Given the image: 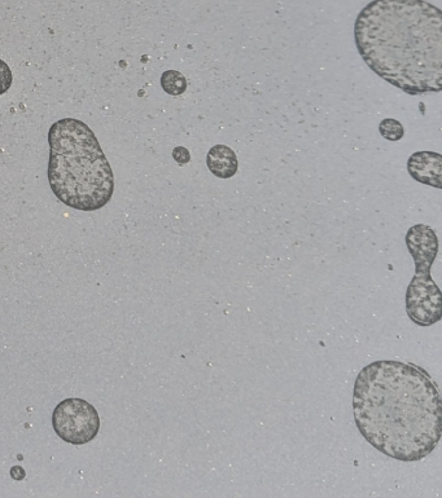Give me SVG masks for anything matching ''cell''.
Masks as SVG:
<instances>
[{"instance_id":"7a4b0ae2","label":"cell","mask_w":442,"mask_h":498,"mask_svg":"<svg viewBox=\"0 0 442 498\" xmlns=\"http://www.w3.org/2000/svg\"><path fill=\"white\" fill-rule=\"evenodd\" d=\"M360 57L410 96L442 89V13L424 0H373L354 25Z\"/></svg>"},{"instance_id":"30bf717a","label":"cell","mask_w":442,"mask_h":498,"mask_svg":"<svg viewBox=\"0 0 442 498\" xmlns=\"http://www.w3.org/2000/svg\"><path fill=\"white\" fill-rule=\"evenodd\" d=\"M13 83V74L9 65L0 59V96L4 95Z\"/></svg>"},{"instance_id":"3957f363","label":"cell","mask_w":442,"mask_h":498,"mask_svg":"<svg viewBox=\"0 0 442 498\" xmlns=\"http://www.w3.org/2000/svg\"><path fill=\"white\" fill-rule=\"evenodd\" d=\"M48 181L57 200L81 211L100 210L112 200L113 170L85 122L59 119L48 131Z\"/></svg>"},{"instance_id":"7c38bea8","label":"cell","mask_w":442,"mask_h":498,"mask_svg":"<svg viewBox=\"0 0 442 498\" xmlns=\"http://www.w3.org/2000/svg\"><path fill=\"white\" fill-rule=\"evenodd\" d=\"M10 475H12V478L14 480H22L26 476V472H25V470L21 466H14V467L10 469Z\"/></svg>"},{"instance_id":"277c9868","label":"cell","mask_w":442,"mask_h":498,"mask_svg":"<svg viewBox=\"0 0 442 498\" xmlns=\"http://www.w3.org/2000/svg\"><path fill=\"white\" fill-rule=\"evenodd\" d=\"M406 246L415 263V275L406 291L407 316L419 326H431L442 317L441 291L431 277L439 239L431 226L416 224L407 230Z\"/></svg>"},{"instance_id":"5b68a950","label":"cell","mask_w":442,"mask_h":498,"mask_svg":"<svg viewBox=\"0 0 442 498\" xmlns=\"http://www.w3.org/2000/svg\"><path fill=\"white\" fill-rule=\"evenodd\" d=\"M53 431L72 445L91 442L100 431V416L88 401L69 397L60 401L52 413Z\"/></svg>"},{"instance_id":"52a82bcc","label":"cell","mask_w":442,"mask_h":498,"mask_svg":"<svg viewBox=\"0 0 442 498\" xmlns=\"http://www.w3.org/2000/svg\"><path fill=\"white\" fill-rule=\"evenodd\" d=\"M206 164L218 179H231L238 172V158L227 145H214L206 155Z\"/></svg>"},{"instance_id":"6da1fadb","label":"cell","mask_w":442,"mask_h":498,"mask_svg":"<svg viewBox=\"0 0 442 498\" xmlns=\"http://www.w3.org/2000/svg\"><path fill=\"white\" fill-rule=\"evenodd\" d=\"M352 404L360 435L386 457L420 461L441 439V396L431 375L419 366L371 362L356 377Z\"/></svg>"},{"instance_id":"9c48e42d","label":"cell","mask_w":442,"mask_h":498,"mask_svg":"<svg viewBox=\"0 0 442 498\" xmlns=\"http://www.w3.org/2000/svg\"><path fill=\"white\" fill-rule=\"evenodd\" d=\"M380 135L384 139L390 141H398L405 135V128L402 123L394 118H384L379 125Z\"/></svg>"},{"instance_id":"8fae6325","label":"cell","mask_w":442,"mask_h":498,"mask_svg":"<svg viewBox=\"0 0 442 498\" xmlns=\"http://www.w3.org/2000/svg\"><path fill=\"white\" fill-rule=\"evenodd\" d=\"M173 159L178 164H187L191 161V153L187 147L177 146L173 149Z\"/></svg>"},{"instance_id":"ba28073f","label":"cell","mask_w":442,"mask_h":498,"mask_svg":"<svg viewBox=\"0 0 442 498\" xmlns=\"http://www.w3.org/2000/svg\"><path fill=\"white\" fill-rule=\"evenodd\" d=\"M164 92L169 96H180L187 91L188 83L185 76L178 70H166L160 79Z\"/></svg>"},{"instance_id":"8992f818","label":"cell","mask_w":442,"mask_h":498,"mask_svg":"<svg viewBox=\"0 0 442 498\" xmlns=\"http://www.w3.org/2000/svg\"><path fill=\"white\" fill-rule=\"evenodd\" d=\"M410 176L436 189L442 187V155L435 151H416L407 161Z\"/></svg>"}]
</instances>
